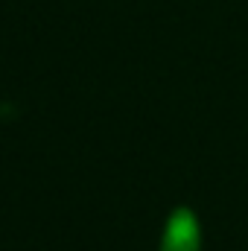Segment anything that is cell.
<instances>
[{
    "mask_svg": "<svg viewBox=\"0 0 248 251\" xmlns=\"http://www.w3.org/2000/svg\"><path fill=\"white\" fill-rule=\"evenodd\" d=\"M161 251H201V231L198 219L190 207H175L167 219Z\"/></svg>",
    "mask_w": 248,
    "mask_h": 251,
    "instance_id": "6da1fadb",
    "label": "cell"
}]
</instances>
